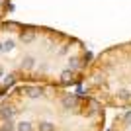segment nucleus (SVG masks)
Segmentation results:
<instances>
[{"label": "nucleus", "instance_id": "nucleus-1", "mask_svg": "<svg viewBox=\"0 0 131 131\" xmlns=\"http://www.w3.org/2000/svg\"><path fill=\"white\" fill-rule=\"evenodd\" d=\"M90 65L80 39L45 26L0 24V94L18 82L77 84Z\"/></svg>", "mask_w": 131, "mask_h": 131}, {"label": "nucleus", "instance_id": "nucleus-2", "mask_svg": "<svg viewBox=\"0 0 131 131\" xmlns=\"http://www.w3.org/2000/svg\"><path fill=\"white\" fill-rule=\"evenodd\" d=\"M10 10H12V0H0V24L6 20Z\"/></svg>", "mask_w": 131, "mask_h": 131}]
</instances>
